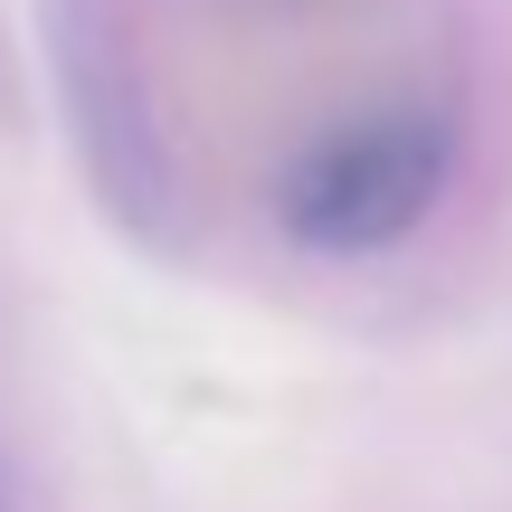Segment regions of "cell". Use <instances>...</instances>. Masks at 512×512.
I'll list each match as a JSON object with an SVG mask.
<instances>
[{"mask_svg": "<svg viewBox=\"0 0 512 512\" xmlns=\"http://www.w3.org/2000/svg\"><path fill=\"white\" fill-rule=\"evenodd\" d=\"M446 171H456V133L437 114H370L313 143L285 171V238L313 256H380L437 209Z\"/></svg>", "mask_w": 512, "mask_h": 512, "instance_id": "cell-1", "label": "cell"}, {"mask_svg": "<svg viewBox=\"0 0 512 512\" xmlns=\"http://www.w3.org/2000/svg\"><path fill=\"white\" fill-rule=\"evenodd\" d=\"M0 512H19V503H10V475H0Z\"/></svg>", "mask_w": 512, "mask_h": 512, "instance_id": "cell-2", "label": "cell"}]
</instances>
